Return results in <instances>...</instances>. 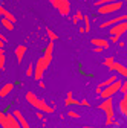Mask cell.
I'll return each mask as SVG.
<instances>
[{
  "label": "cell",
  "instance_id": "obj_1",
  "mask_svg": "<svg viewBox=\"0 0 127 128\" xmlns=\"http://www.w3.org/2000/svg\"><path fill=\"white\" fill-rule=\"evenodd\" d=\"M25 98H26L28 104H31L35 110H40V111H43V113H54V108H52L49 104H47L44 99L38 98V96H37L34 92H26Z\"/></svg>",
  "mask_w": 127,
  "mask_h": 128
},
{
  "label": "cell",
  "instance_id": "obj_2",
  "mask_svg": "<svg viewBox=\"0 0 127 128\" xmlns=\"http://www.w3.org/2000/svg\"><path fill=\"white\" fill-rule=\"evenodd\" d=\"M100 110H103L106 113V125H112L115 124V110H113V99L112 98H106L103 99V102L98 105Z\"/></svg>",
  "mask_w": 127,
  "mask_h": 128
},
{
  "label": "cell",
  "instance_id": "obj_3",
  "mask_svg": "<svg viewBox=\"0 0 127 128\" xmlns=\"http://www.w3.org/2000/svg\"><path fill=\"white\" fill-rule=\"evenodd\" d=\"M49 61H47L44 56H40L37 60V62L34 64V78L37 79V81H40V79H43V75L46 72V69L49 67Z\"/></svg>",
  "mask_w": 127,
  "mask_h": 128
},
{
  "label": "cell",
  "instance_id": "obj_4",
  "mask_svg": "<svg viewBox=\"0 0 127 128\" xmlns=\"http://www.w3.org/2000/svg\"><path fill=\"white\" fill-rule=\"evenodd\" d=\"M121 86H122V81H121V79H116V81H113L110 86H107L106 88H103V92L100 93L101 99H106V98H113V96L121 90Z\"/></svg>",
  "mask_w": 127,
  "mask_h": 128
},
{
  "label": "cell",
  "instance_id": "obj_5",
  "mask_svg": "<svg viewBox=\"0 0 127 128\" xmlns=\"http://www.w3.org/2000/svg\"><path fill=\"white\" fill-rule=\"evenodd\" d=\"M49 3L58 11L60 15H63V17H68L71 14V2L69 0H49Z\"/></svg>",
  "mask_w": 127,
  "mask_h": 128
},
{
  "label": "cell",
  "instance_id": "obj_6",
  "mask_svg": "<svg viewBox=\"0 0 127 128\" xmlns=\"http://www.w3.org/2000/svg\"><path fill=\"white\" fill-rule=\"evenodd\" d=\"M121 8H122V2H121V0H116V2L106 3V5L98 6V14L100 15H109V14H113V12L119 11Z\"/></svg>",
  "mask_w": 127,
  "mask_h": 128
},
{
  "label": "cell",
  "instance_id": "obj_7",
  "mask_svg": "<svg viewBox=\"0 0 127 128\" xmlns=\"http://www.w3.org/2000/svg\"><path fill=\"white\" fill-rule=\"evenodd\" d=\"M127 32V20L116 23L115 26L110 28V35H122Z\"/></svg>",
  "mask_w": 127,
  "mask_h": 128
},
{
  "label": "cell",
  "instance_id": "obj_8",
  "mask_svg": "<svg viewBox=\"0 0 127 128\" xmlns=\"http://www.w3.org/2000/svg\"><path fill=\"white\" fill-rule=\"evenodd\" d=\"M109 69L112 70V72H116L118 75H121V76H124V78L127 79V67L124 66V64H119L118 61H113V62L109 66Z\"/></svg>",
  "mask_w": 127,
  "mask_h": 128
},
{
  "label": "cell",
  "instance_id": "obj_9",
  "mask_svg": "<svg viewBox=\"0 0 127 128\" xmlns=\"http://www.w3.org/2000/svg\"><path fill=\"white\" fill-rule=\"evenodd\" d=\"M124 20H127V15H118V17H113V18H109V20L103 22V23L100 24V28H101V29H104V28H112V26H115L116 23L124 22Z\"/></svg>",
  "mask_w": 127,
  "mask_h": 128
},
{
  "label": "cell",
  "instance_id": "obj_10",
  "mask_svg": "<svg viewBox=\"0 0 127 128\" xmlns=\"http://www.w3.org/2000/svg\"><path fill=\"white\" fill-rule=\"evenodd\" d=\"M118 111H119V114H121L122 118L127 119V93L122 94V98H121L119 102H118Z\"/></svg>",
  "mask_w": 127,
  "mask_h": 128
},
{
  "label": "cell",
  "instance_id": "obj_11",
  "mask_svg": "<svg viewBox=\"0 0 127 128\" xmlns=\"http://www.w3.org/2000/svg\"><path fill=\"white\" fill-rule=\"evenodd\" d=\"M116 79H118V76H115V75H112V76H109V78L106 79V81H103V82H100V84H98V87H97V93L100 94V93L103 92V88H106L107 86H110V84H112L113 81H116Z\"/></svg>",
  "mask_w": 127,
  "mask_h": 128
},
{
  "label": "cell",
  "instance_id": "obj_12",
  "mask_svg": "<svg viewBox=\"0 0 127 128\" xmlns=\"http://www.w3.org/2000/svg\"><path fill=\"white\" fill-rule=\"evenodd\" d=\"M92 46L93 47H101V49H107V47L110 46L109 40H104V38H92Z\"/></svg>",
  "mask_w": 127,
  "mask_h": 128
},
{
  "label": "cell",
  "instance_id": "obj_13",
  "mask_svg": "<svg viewBox=\"0 0 127 128\" xmlns=\"http://www.w3.org/2000/svg\"><path fill=\"white\" fill-rule=\"evenodd\" d=\"M12 113H14V116H15V118H17V119H19V122H20V125H22V128H31V125L28 124V120H26V118L23 116V113H22V111H20V110H14V111H12Z\"/></svg>",
  "mask_w": 127,
  "mask_h": 128
},
{
  "label": "cell",
  "instance_id": "obj_14",
  "mask_svg": "<svg viewBox=\"0 0 127 128\" xmlns=\"http://www.w3.org/2000/svg\"><path fill=\"white\" fill-rule=\"evenodd\" d=\"M28 52V47L26 46H17L15 47V50H14V54H15V58H17V61L19 62H22L23 61V58H25V54Z\"/></svg>",
  "mask_w": 127,
  "mask_h": 128
},
{
  "label": "cell",
  "instance_id": "obj_15",
  "mask_svg": "<svg viewBox=\"0 0 127 128\" xmlns=\"http://www.w3.org/2000/svg\"><path fill=\"white\" fill-rule=\"evenodd\" d=\"M52 52H54V41L51 40L49 43H47V46H46V49H44V58L49 61V62H52Z\"/></svg>",
  "mask_w": 127,
  "mask_h": 128
},
{
  "label": "cell",
  "instance_id": "obj_16",
  "mask_svg": "<svg viewBox=\"0 0 127 128\" xmlns=\"http://www.w3.org/2000/svg\"><path fill=\"white\" fill-rule=\"evenodd\" d=\"M14 90V84L12 82H8V84H3V87L0 88V98H6V96Z\"/></svg>",
  "mask_w": 127,
  "mask_h": 128
},
{
  "label": "cell",
  "instance_id": "obj_17",
  "mask_svg": "<svg viewBox=\"0 0 127 128\" xmlns=\"http://www.w3.org/2000/svg\"><path fill=\"white\" fill-rule=\"evenodd\" d=\"M6 116H8V120H9V124H11V126H12V128H22V125H20L19 119L14 116L12 111H11V113H6Z\"/></svg>",
  "mask_w": 127,
  "mask_h": 128
},
{
  "label": "cell",
  "instance_id": "obj_18",
  "mask_svg": "<svg viewBox=\"0 0 127 128\" xmlns=\"http://www.w3.org/2000/svg\"><path fill=\"white\" fill-rule=\"evenodd\" d=\"M65 105H80V101L75 99L74 96H72V92H68V96H66V99H65Z\"/></svg>",
  "mask_w": 127,
  "mask_h": 128
},
{
  "label": "cell",
  "instance_id": "obj_19",
  "mask_svg": "<svg viewBox=\"0 0 127 128\" xmlns=\"http://www.w3.org/2000/svg\"><path fill=\"white\" fill-rule=\"evenodd\" d=\"M0 126H2V128H12L9 120H8L6 113H3V111H0Z\"/></svg>",
  "mask_w": 127,
  "mask_h": 128
},
{
  "label": "cell",
  "instance_id": "obj_20",
  "mask_svg": "<svg viewBox=\"0 0 127 128\" xmlns=\"http://www.w3.org/2000/svg\"><path fill=\"white\" fill-rule=\"evenodd\" d=\"M2 26L6 29V30H12L14 29V22L12 20H9V18H6V17H2Z\"/></svg>",
  "mask_w": 127,
  "mask_h": 128
},
{
  "label": "cell",
  "instance_id": "obj_21",
  "mask_svg": "<svg viewBox=\"0 0 127 128\" xmlns=\"http://www.w3.org/2000/svg\"><path fill=\"white\" fill-rule=\"evenodd\" d=\"M83 17H84V15L81 14V11H77V12L72 15V22H74V23H78V22L83 20Z\"/></svg>",
  "mask_w": 127,
  "mask_h": 128
},
{
  "label": "cell",
  "instance_id": "obj_22",
  "mask_svg": "<svg viewBox=\"0 0 127 128\" xmlns=\"http://www.w3.org/2000/svg\"><path fill=\"white\" fill-rule=\"evenodd\" d=\"M46 34H47V38L49 40H52V41H55V40H58V35L55 34L54 30H51L49 28H46Z\"/></svg>",
  "mask_w": 127,
  "mask_h": 128
},
{
  "label": "cell",
  "instance_id": "obj_23",
  "mask_svg": "<svg viewBox=\"0 0 127 128\" xmlns=\"http://www.w3.org/2000/svg\"><path fill=\"white\" fill-rule=\"evenodd\" d=\"M5 62H6L5 52H3V49H0V70H3V69H5Z\"/></svg>",
  "mask_w": 127,
  "mask_h": 128
},
{
  "label": "cell",
  "instance_id": "obj_24",
  "mask_svg": "<svg viewBox=\"0 0 127 128\" xmlns=\"http://www.w3.org/2000/svg\"><path fill=\"white\" fill-rule=\"evenodd\" d=\"M83 20H84V29H86V32H90V20H89V15H84Z\"/></svg>",
  "mask_w": 127,
  "mask_h": 128
},
{
  "label": "cell",
  "instance_id": "obj_25",
  "mask_svg": "<svg viewBox=\"0 0 127 128\" xmlns=\"http://www.w3.org/2000/svg\"><path fill=\"white\" fill-rule=\"evenodd\" d=\"M26 76H34V64H29L26 69Z\"/></svg>",
  "mask_w": 127,
  "mask_h": 128
},
{
  "label": "cell",
  "instance_id": "obj_26",
  "mask_svg": "<svg viewBox=\"0 0 127 128\" xmlns=\"http://www.w3.org/2000/svg\"><path fill=\"white\" fill-rule=\"evenodd\" d=\"M68 114H69L71 118H74V119H80V118H81V114H80V113H77V111H74V110H69V111H68Z\"/></svg>",
  "mask_w": 127,
  "mask_h": 128
},
{
  "label": "cell",
  "instance_id": "obj_27",
  "mask_svg": "<svg viewBox=\"0 0 127 128\" xmlns=\"http://www.w3.org/2000/svg\"><path fill=\"white\" fill-rule=\"evenodd\" d=\"M112 2H116V0H97V2H95V5H97V6H101V5L112 3Z\"/></svg>",
  "mask_w": 127,
  "mask_h": 128
},
{
  "label": "cell",
  "instance_id": "obj_28",
  "mask_svg": "<svg viewBox=\"0 0 127 128\" xmlns=\"http://www.w3.org/2000/svg\"><path fill=\"white\" fill-rule=\"evenodd\" d=\"M113 61H115V60H113V56H107V58H106V60L103 61V64H104V66H106V67H109V66H110V64H112V62H113Z\"/></svg>",
  "mask_w": 127,
  "mask_h": 128
},
{
  "label": "cell",
  "instance_id": "obj_29",
  "mask_svg": "<svg viewBox=\"0 0 127 128\" xmlns=\"http://www.w3.org/2000/svg\"><path fill=\"white\" fill-rule=\"evenodd\" d=\"M122 94L124 93H127V79H125V81H122V86H121V90H119Z\"/></svg>",
  "mask_w": 127,
  "mask_h": 128
},
{
  "label": "cell",
  "instance_id": "obj_30",
  "mask_svg": "<svg viewBox=\"0 0 127 128\" xmlns=\"http://www.w3.org/2000/svg\"><path fill=\"white\" fill-rule=\"evenodd\" d=\"M119 38H121V35H110V41L112 43H118Z\"/></svg>",
  "mask_w": 127,
  "mask_h": 128
},
{
  "label": "cell",
  "instance_id": "obj_31",
  "mask_svg": "<svg viewBox=\"0 0 127 128\" xmlns=\"http://www.w3.org/2000/svg\"><path fill=\"white\" fill-rule=\"evenodd\" d=\"M80 105H84V107H89L90 104H89V101H86V99H81V101H80Z\"/></svg>",
  "mask_w": 127,
  "mask_h": 128
},
{
  "label": "cell",
  "instance_id": "obj_32",
  "mask_svg": "<svg viewBox=\"0 0 127 128\" xmlns=\"http://www.w3.org/2000/svg\"><path fill=\"white\" fill-rule=\"evenodd\" d=\"M0 40H3V41H5V43H6V41H8V40H6V37H5V35H3V34H2V32H0Z\"/></svg>",
  "mask_w": 127,
  "mask_h": 128
},
{
  "label": "cell",
  "instance_id": "obj_33",
  "mask_svg": "<svg viewBox=\"0 0 127 128\" xmlns=\"http://www.w3.org/2000/svg\"><path fill=\"white\" fill-rule=\"evenodd\" d=\"M38 86H40V88H44V82L41 81V79H40V81H38Z\"/></svg>",
  "mask_w": 127,
  "mask_h": 128
},
{
  "label": "cell",
  "instance_id": "obj_34",
  "mask_svg": "<svg viewBox=\"0 0 127 128\" xmlns=\"http://www.w3.org/2000/svg\"><path fill=\"white\" fill-rule=\"evenodd\" d=\"M78 30H80V34H84V32H86V29H84V28H80Z\"/></svg>",
  "mask_w": 127,
  "mask_h": 128
},
{
  "label": "cell",
  "instance_id": "obj_35",
  "mask_svg": "<svg viewBox=\"0 0 127 128\" xmlns=\"http://www.w3.org/2000/svg\"><path fill=\"white\" fill-rule=\"evenodd\" d=\"M3 44H5V41H3V40H0V49H3Z\"/></svg>",
  "mask_w": 127,
  "mask_h": 128
},
{
  "label": "cell",
  "instance_id": "obj_36",
  "mask_svg": "<svg viewBox=\"0 0 127 128\" xmlns=\"http://www.w3.org/2000/svg\"><path fill=\"white\" fill-rule=\"evenodd\" d=\"M83 128H98V126H90V125H84Z\"/></svg>",
  "mask_w": 127,
  "mask_h": 128
},
{
  "label": "cell",
  "instance_id": "obj_37",
  "mask_svg": "<svg viewBox=\"0 0 127 128\" xmlns=\"http://www.w3.org/2000/svg\"><path fill=\"white\" fill-rule=\"evenodd\" d=\"M119 128H124V126H119Z\"/></svg>",
  "mask_w": 127,
  "mask_h": 128
}]
</instances>
